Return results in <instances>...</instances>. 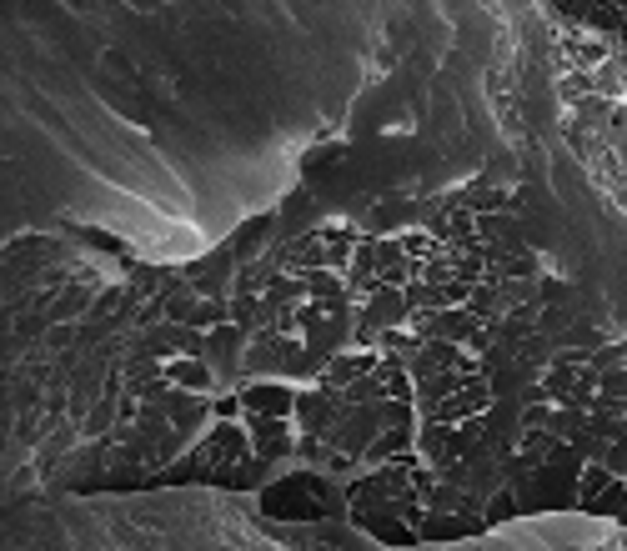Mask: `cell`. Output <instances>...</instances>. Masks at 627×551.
Wrapping results in <instances>:
<instances>
[{
    "instance_id": "obj_29",
    "label": "cell",
    "mask_w": 627,
    "mask_h": 551,
    "mask_svg": "<svg viewBox=\"0 0 627 551\" xmlns=\"http://www.w3.org/2000/svg\"><path fill=\"white\" fill-rule=\"evenodd\" d=\"M597 391H602V396H622V401H627V366H617V371L597 376Z\"/></svg>"
},
{
    "instance_id": "obj_3",
    "label": "cell",
    "mask_w": 627,
    "mask_h": 551,
    "mask_svg": "<svg viewBox=\"0 0 627 551\" xmlns=\"http://www.w3.org/2000/svg\"><path fill=\"white\" fill-rule=\"evenodd\" d=\"M241 426L251 431V451H256V461H281V456L296 451L291 416H241Z\"/></svg>"
},
{
    "instance_id": "obj_4",
    "label": "cell",
    "mask_w": 627,
    "mask_h": 551,
    "mask_svg": "<svg viewBox=\"0 0 627 551\" xmlns=\"http://www.w3.org/2000/svg\"><path fill=\"white\" fill-rule=\"evenodd\" d=\"M382 366V351H337L327 366H322V376H317V386L327 391V396H342L352 381H362V376H372Z\"/></svg>"
},
{
    "instance_id": "obj_15",
    "label": "cell",
    "mask_w": 627,
    "mask_h": 551,
    "mask_svg": "<svg viewBox=\"0 0 627 551\" xmlns=\"http://www.w3.org/2000/svg\"><path fill=\"white\" fill-rule=\"evenodd\" d=\"M377 351L392 356V361H402V366H412V356L422 351V336H417L412 326H392V331L377 336Z\"/></svg>"
},
{
    "instance_id": "obj_26",
    "label": "cell",
    "mask_w": 627,
    "mask_h": 551,
    "mask_svg": "<svg viewBox=\"0 0 627 551\" xmlns=\"http://www.w3.org/2000/svg\"><path fill=\"white\" fill-rule=\"evenodd\" d=\"M517 511H522L517 491H512V486H502L497 496H487V511H482V516H487V521H507V516H517Z\"/></svg>"
},
{
    "instance_id": "obj_11",
    "label": "cell",
    "mask_w": 627,
    "mask_h": 551,
    "mask_svg": "<svg viewBox=\"0 0 627 551\" xmlns=\"http://www.w3.org/2000/svg\"><path fill=\"white\" fill-rule=\"evenodd\" d=\"M467 386V376L462 371H437V376H427V381H417V416H427L432 406H442L447 396H457Z\"/></svg>"
},
{
    "instance_id": "obj_14",
    "label": "cell",
    "mask_w": 627,
    "mask_h": 551,
    "mask_svg": "<svg viewBox=\"0 0 627 551\" xmlns=\"http://www.w3.org/2000/svg\"><path fill=\"white\" fill-rule=\"evenodd\" d=\"M357 526H367V531L382 536L387 546H422V531L407 526V521H397V516H362Z\"/></svg>"
},
{
    "instance_id": "obj_17",
    "label": "cell",
    "mask_w": 627,
    "mask_h": 551,
    "mask_svg": "<svg viewBox=\"0 0 627 551\" xmlns=\"http://www.w3.org/2000/svg\"><path fill=\"white\" fill-rule=\"evenodd\" d=\"M557 96H562L567 106H582L587 96H597V76H592V71H577V66H572V71H567V76L557 81Z\"/></svg>"
},
{
    "instance_id": "obj_2",
    "label": "cell",
    "mask_w": 627,
    "mask_h": 551,
    "mask_svg": "<svg viewBox=\"0 0 627 551\" xmlns=\"http://www.w3.org/2000/svg\"><path fill=\"white\" fill-rule=\"evenodd\" d=\"M296 431L301 436H317V441H327L332 431H337V421H342V401L337 396H327L322 386H311V391H296Z\"/></svg>"
},
{
    "instance_id": "obj_28",
    "label": "cell",
    "mask_w": 627,
    "mask_h": 551,
    "mask_svg": "<svg viewBox=\"0 0 627 551\" xmlns=\"http://www.w3.org/2000/svg\"><path fill=\"white\" fill-rule=\"evenodd\" d=\"M552 426V406H522L517 411V431H547Z\"/></svg>"
},
{
    "instance_id": "obj_8",
    "label": "cell",
    "mask_w": 627,
    "mask_h": 551,
    "mask_svg": "<svg viewBox=\"0 0 627 551\" xmlns=\"http://www.w3.org/2000/svg\"><path fill=\"white\" fill-rule=\"evenodd\" d=\"M407 451H417V426H387L372 446H367V466H387V461H397V456H407Z\"/></svg>"
},
{
    "instance_id": "obj_24",
    "label": "cell",
    "mask_w": 627,
    "mask_h": 551,
    "mask_svg": "<svg viewBox=\"0 0 627 551\" xmlns=\"http://www.w3.org/2000/svg\"><path fill=\"white\" fill-rule=\"evenodd\" d=\"M582 511H597V516H622V511H627V491H622V476H617V481H612V486H607L602 496H592V501H587Z\"/></svg>"
},
{
    "instance_id": "obj_25",
    "label": "cell",
    "mask_w": 627,
    "mask_h": 551,
    "mask_svg": "<svg viewBox=\"0 0 627 551\" xmlns=\"http://www.w3.org/2000/svg\"><path fill=\"white\" fill-rule=\"evenodd\" d=\"M517 231V216L512 211H497V216H477V236L482 241H507Z\"/></svg>"
},
{
    "instance_id": "obj_20",
    "label": "cell",
    "mask_w": 627,
    "mask_h": 551,
    "mask_svg": "<svg viewBox=\"0 0 627 551\" xmlns=\"http://www.w3.org/2000/svg\"><path fill=\"white\" fill-rule=\"evenodd\" d=\"M542 276V261L532 256V251H512L507 261H502V271H497V286L502 281H537Z\"/></svg>"
},
{
    "instance_id": "obj_1",
    "label": "cell",
    "mask_w": 627,
    "mask_h": 551,
    "mask_svg": "<svg viewBox=\"0 0 627 551\" xmlns=\"http://www.w3.org/2000/svg\"><path fill=\"white\" fill-rule=\"evenodd\" d=\"M261 501H266V511H276V516H327V511L337 506L332 491H327V481L311 476V471H296V476L266 486Z\"/></svg>"
},
{
    "instance_id": "obj_27",
    "label": "cell",
    "mask_w": 627,
    "mask_h": 551,
    "mask_svg": "<svg viewBox=\"0 0 627 551\" xmlns=\"http://www.w3.org/2000/svg\"><path fill=\"white\" fill-rule=\"evenodd\" d=\"M382 421H387V426H417L422 416H417L412 401H382Z\"/></svg>"
},
{
    "instance_id": "obj_16",
    "label": "cell",
    "mask_w": 627,
    "mask_h": 551,
    "mask_svg": "<svg viewBox=\"0 0 627 551\" xmlns=\"http://www.w3.org/2000/svg\"><path fill=\"white\" fill-rule=\"evenodd\" d=\"M337 401H342V406H382V401H387V386H382V376L372 371V376L352 381V386H347Z\"/></svg>"
},
{
    "instance_id": "obj_19",
    "label": "cell",
    "mask_w": 627,
    "mask_h": 551,
    "mask_svg": "<svg viewBox=\"0 0 627 551\" xmlns=\"http://www.w3.org/2000/svg\"><path fill=\"white\" fill-rule=\"evenodd\" d=\"M612 481H617V476H612L602 461H587V466H582V476H577V506H587L592 496H602Z\"/></svg>"
},
{
    "instance_id": "obj_21",
    "label": "cell",
    "mask_w": 627,
    "mask_h": 551,
    "mask_svg": "<svg viewBox=\"0 0 627 551\" xmlns=\"http://www.w3.org/2000/svg\"><path fill=\"white\" fill-rule=\"evenodd\" d=\"M557 441H577L587 431V411H572V406H552V426H547Z\"/></svg>"
},
{
    "instance_id": "obj_30",
    "label": "cell",
    "mask_w": 627,
    "mask_h": 551,
    "mask_svg": "<svg viewBox=\"0 0 627 551\" xmlns=\"http://www.w3.org/2000/svg\"><path fill=\"white\" fill-rule=\"evenodd\" d=\"M211 411H216L221 421H236V416H246V411H241V396H221V401H211Z\"/></svg>"
},
{
    "instance_id": "obj_6",
    "label": "cell",
    "mask_w": 627,
    "mask_h": 551,
    "mask_svg": "<svg viewBox=\"0 0 627 551\" xmlns=\"http://www.w3.org/2000/svg\"><path fill=\"white\" fill-rule=\"evenodd\" d=\"M161 406H166V416H171V426H176L181 436H191V431L211 416V401H206L201 391H181V386H171V391L161 396Z\"/></svg>"
},
{
    "instance_id": "obj_12",
    "label": "cell",
    "mask_w": 627,
    "mask_h": 551,
    "mask_svg": "<svg viewBox=\"0 0 627 551\" xmlns=\"http://www.w3.org/2000/svg\"><path fill=\"white\" fill-rule=\"evenodd\" d=\"M186 326L191 331H221V326H231V296H201L196 306H191V316H186Z\"/></svg>"
},
{
    "instance_id": "obj_23",
    "label": "cell",
    "mask_w": 627,
    "mask_h": 551,
    "mask_svg": "<svg viewBox=\"0 0 627 551\" xmlns=\"http://www.w3.org/2000/svg\"><path fill=\"white\" fill-rule=\"evenodd\" d=\"M622 361H627V341H607V346H597V351H592L587 371H592V376H607V371H617Z\"/></svg>"
},
{
    "instance_id": "obj_9",
    "label": "cell",
    "mask_w": 627,
    "mask_h": 551,
    "mask_svg": "<svg viewBox=\"0 0 627 551\" xmlns=\"http://www.w3.org/2000/svg\"><path fill=\"white\" fill-rule=\"evenodd\" d=\"M166 381L181 386V391H201V396L216 386V376H211V366L201 356H171L166 361Z\"/></svg>"
},
{
    "instance_id": "obj_10",
    "label": "cell",
    "mask_w": 627,
    "mask_h": 551,
    "mask_svg": "<svg viewBox=\"0 0 627 551\" xmlns=\"http://www.w3.org/2000/svg\"><path fill=\"white\" fill-rule=\"evenodd\" d=\"M487 526V516H447V511H427V521L417 526L422 531V541H452V536H472V531H482Z\"/></svg>"
},
{
    "instance_id": "obj_13",
    "label": "cell",
    "mask_w": 627,
    "mask_h": 551,
    "mask_svg": "<svg viewBox=\"0 0 627 551\" xmlns=\"http://www.w3.org/2000/svg\"><path fill=\"white\" fill-rule=\"evenodd\" d=\"M276 276H281V271H276V261L256 256V261H246V266L236 271V286H231V296H266V286H271Z\"/></svg>"
},
{
    "instance_id": "obj_5",
    "label": "cell",
    "mask_w": 627,
    "mask_h": 551,
    "mask_svg": "<svg viewBox=\"0 0 627 551\" xmlns=\"http://www.w3.org/2000/svg\"><path fill=\"white\" fill-rule=\"evenodd\" d=\"M236 396L246 416H296V391L286 381H251Z\"/></svg>"
},
{
    "instance_id": "obj_22",
    "label": "cell",
    "mask_w": 627,
    "mask_h": 551,
    "mask_svg": "<svg viewBox=\"0 0 627 551\" xmlns=\"http://www.w3.org/2000/svg\"><path fill=\"white\" fill-rule=\"evenodd\" d=\"M397 241H402V256H412V261H432L442 251V241L432 231H402Z\"/></svg>"
},
{
    "instance_id": "obj_7",
    "label": "cell",
    "mask_w": 627,
    "mask_h": 551,
    "mask_svg": "<svg viewBox=\"0 0 627 551\" xmlns=\"http://www.w3.org/2000/svg\"><path fill=\"white\" fill-rule=\"evenodd\" d=\"M462 356H467V351H462L457 341H422V351L412 356L407 371H412V381H427V376H437V371H457Z\"/></svg>"
},
{
    "instance_id": "obj_18",
    "label": "cell",
    "mask_w": 627,
    "mask_h": 551,
    "mask_svg": "<svg viewBox=\"0 0 627 551\" xmlns=\"http://www.w3.org/2000/svg\"><path fill=\"white\" fill-rule=\"evenodd\" d=\"M266 226H271V216H256L251 226H241V236L231 241V256L246 266V261H256V251H261V241H266Z\"/></svg>"
}]
</instances>
